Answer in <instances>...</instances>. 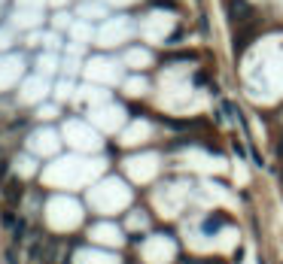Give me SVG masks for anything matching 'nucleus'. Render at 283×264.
<instances>
[{
    "label": "nucleus",
    "mask_w": 283,
    "mask_h": 264,
    "mask_svg": "<svg viewBox=\"0 0 283 264\" xmlns=\"http://www.w3.org/2000/svg\"><path fill=\"white\" fill-rule=\"evenodd\" d=\"M228 9H232V19H235V22L247 19V15L253 12V6H250V3H244V0H232V6H228Z\"/></svg>",
    "instance_id": "nucleus-2"
},
{
    "label": "nucleus",
    "mask_w": 283,
    "mask_h": 264,
    "mask_svg": "<svg viewBox=\"0 0 283 264\" xmlns=\"http://www.w3.org/2000/svg\"><path fill=\"white\" fill-rule=\"evenodd\" d=\"M12 234H15V240H25V222H19L12 228Z\"/></svg>",
    "instance_id": "nucleus-4"
},
{
    "label": "nucleus",
    "mask_w": 283,
    "mask_h": 264,
    "mask_svg": "<svg viewBox=\"0 0 283 264\" xmlns=\"http://www.w3.org/2000/svg\"><path fill=\"white\" fill-rule=\"evenodd\" d=\"M19 198H22V182H19V179H12V182L6 185V201H9V204H15Z\"/></svg>",
    "instance_id": "nucleus-3"
},
{
    "label": "nucleus",
    "mask_w": 283,
    "mask_h": 264,
    "mask_svg": "<svg viewBox=\"0 0 283 264\" xmlns=\"http://www.w3.org/2000/svg\"><path fill=\"white\" fill-rule=\"evenodd\" d=\"M222 225H225V216H222V213H213V216H210V219H204V225H201V231H204V234H216V231H219Z\"/></svg>",
    "instance_id": "nucleus-1"
},
{
    "label": "nucleus",
    "mask_w": 283,
    "mask_h": 264,
    "mask_svg": "<svg viewBox=\"0 0 283 264\" xmlns=\"http://www.w3.org/2000/svg\"><path fill=\"white\" fill-rule=\"evenodd\" d=\"M277 152H280V155H283V140H280V149H277Z\"/></svg>",
    "instance_id": "nucleus-6"
},
{
    "label": "nucleus",
    "mask_w": 283,
    "mask_h": 264,
    "mask_svg": "<svg viewBox=\"0 0 283 264\" xmlns=\"http://www.w3.org/2000/svg\"><path fill=\"white\" fill-rule=\"evenodd\" d=\"M235 152H238V158H247V149H244L241 143H235Z\"/></svg>",
    "instance_id": "nucleus-5"
}]
</instances>
